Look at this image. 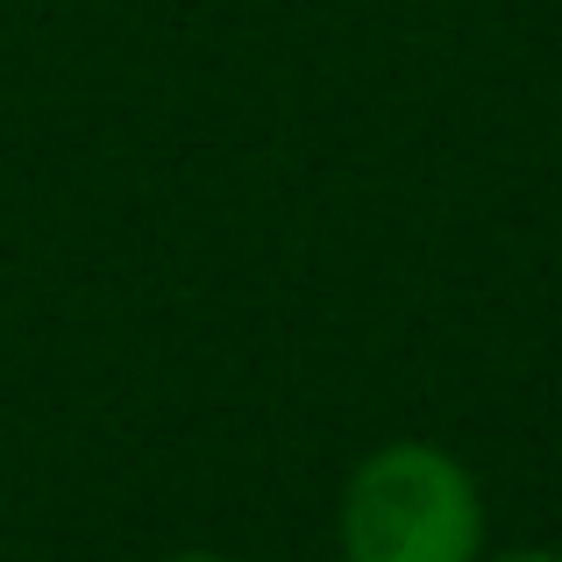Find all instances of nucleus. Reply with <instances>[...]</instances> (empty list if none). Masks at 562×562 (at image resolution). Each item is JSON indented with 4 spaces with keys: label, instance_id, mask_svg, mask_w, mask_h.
Wrapping results in <instances>:
<instances>
[{
    "label": "nucleus",
    "instance_id": "1",
    "mask_svg": "<svg viewBox=\"0 0 562 562\" xmlns=\"http://www.w3.org/2000/svg\"><path fill=\"white\" fill-rule=\"evenodd\" d=\"M492 549L484 484L456 449L427 435H392L349 463L335 492L342 562H477Z\"/></svg>",
    "mask_w": 562,
    "mask_h": 562
},
{
    "label": "nucleus",
    "instance_id": "2",
    "mask_svg": "<svg viewBox=\"0 0 562 562\" xmlns=\"http://www.w3.org/2000/svg\"><path fill=\"white\" fill-rule=\"evenodd\" d=\"M477 562H562V549H541V541H520V549H484Z\"/></svg>",
    "mask_w": 562,
    "mask_h": 562
},
{
    "label": "nucleus",
    "instance_id": "3",
    "mask_svg": "<svg viewBox=\"0 0 562 562\" xmlns=\"http://www.w3.org/2000/svg\"><path fill=\"white\" fill-rule=\"evenodd\" d=\"M157 562H243V555H221V549H171V555H157Z\"/></svg>",
    "mask_w": 562,
    "mask_h": 562
}]
</instances>
